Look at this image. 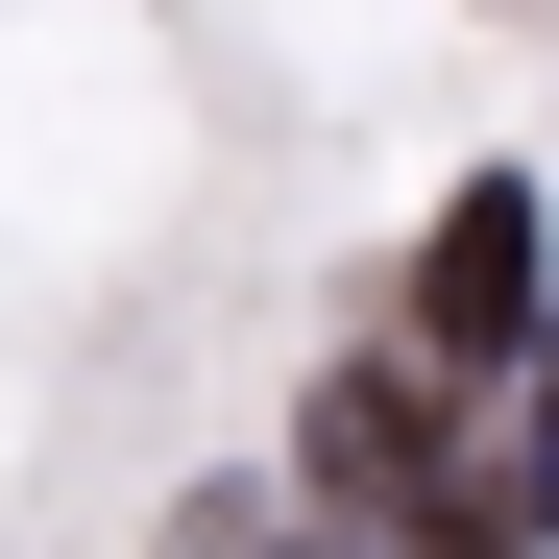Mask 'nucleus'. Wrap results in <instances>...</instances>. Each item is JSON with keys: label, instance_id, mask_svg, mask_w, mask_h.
<instances>
[{"label": "nucleus", "instance_id": "nucleus-1", "mask_svg": "<svg viewBox=\"0 0 559 559\" xmlns=\"http://www.w3.org/2000/svg\"><path fill=\"white\" fill-rule=\"evenodd\" d=\"M317 511L390 559H535L511 535V438H462V365H317Z\"/></svg>", "mask_w": 559, "mask_h": 559}, {"label": "nucleus", "instance_id": "nucleus-2", "mask_svg": "<svg viewBox=\"0 0 559 559\" xmlns=\"http://www.w3.org/2000/svg\"><path fill=\"white\" fill-rule=\"evenodd\" d=\"M535 317V195L487 170V195H438V243H414V365H487Z\"/></svg>", "mask_w": 559, "mask_h": 559}, {"label": "nucleus", "instance_id": "nucleus-3", "mask_svg": "<svg viewBox=\"0 0 559 559\" xmlns=\"http://www.w3.org/2000/svg\"><path fill=\"white\" fill-rule=\"evenodd\" d=\"M511 535H559V341H535V438H511Z\"/></svg>", "mask_w": 559, "mask_h": 559}, {"label": "nucleus", "instance_id": "nucleus-4", "mask_svg": "<svg viewBox=\"0 0 559 559\" xmlns=\"http://www.w3.org/2000/svg\"><path fill=\"white\" fill-rule=\"evenodd\" d=\"M195 559H243V511H195Z\"/></svg>", "mask_w": 559, "mask_h": 559}]
</instances>
